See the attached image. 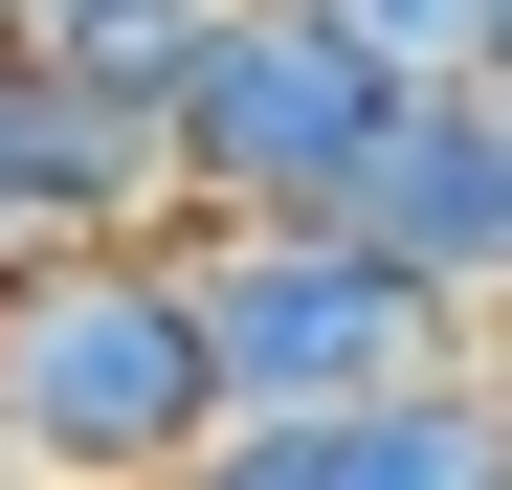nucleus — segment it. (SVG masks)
<instances>
[{"label": "nucleus", "instance_id": "obj_7", "mask_svg": "<svg viewBox=\"0 0 512 490\" xmlns=\"http://www.w3.org/2000/svg\"><path fill=\"white\" fill-rule=\"evenodd\" d=\"M201 23H223V0H0V45H45V67H112V90H156V112H179Z\"/></svg>", "mask_w": 512, "mask_h": 490}, {"label": "nucleus", "instance_id": "obj_5", "mask_svg": "<svg viewBox=\"0 0 512 490\" xmlns=\"http://www.w3.org/2000/svg\"><path fill=\"white\" fill-rule=\"evenodd\" d=\"M223 490H512V401L468 357H423L379 401H290V424H223Z\"/></svg>", "mask_w": 512, "mask_h": 490}, {"label": "nucleus", "instance_id": "obj_3", "mask_svg": "<svg viewBox=\"0 0 512 490\" xmlns=\"http://www.w3.org/2000/svg\"><path fill=\"white\" fill-rule=\"evenodd\" d=\"M201 335H223V424H290V401H379L423 357H468V312L401 268L379 223H179Z\"/></svg>", "mask_w": 512, "mask_h": 490}, {"label": "nucleus", "instance_id": "obj_6", "mask_svg": "<svg viewBox=\"0 0 512 490\" xmlns=\"http://www.w3.org/2000/svg\"><path fill=\"white\" fill-rule=\"evenodd\" d=\"M0 201L23 223H179V112L112 90V67L0 45Z\"/></svg>", "mask_w": 512, "mask_h": 490}, {"label": "nucleus", "instance_id": "obj_4", "mask_svg": "<svg viewBox=\"0 0 512 490\" xmlns=\"http://www.w3.org/2000/svg\"><path fill=\"white\" fill-rule=\"evenodd\" d=\"M357 223H379L446 312H490V290H512V67H446V90H401V134H379Z\"/></svg>", "mask_w": 512, "mask_h": 490}, {"label": "nucleus", "instance_id": "obj_2", "mask_svg": "<svg viewBox=\"0 0 512 490\" xmlns=\"http://www.w3.org/2000/svg\"><path fill=\"white\" fill-rule=\"evenodd\" d=\"M379 134H401V67L334 0H223L179 67V223H357Z\"/></svg>", "mask_w": 512, "mask_h": 490}, {"label": "nucleus", "instance_id": "obj_10", "mask_svg": "<svg viewBox=\"0 0 512 490\" xmlns=\"http://www.w3.org/2000/svg\"><path fill=\"white\" fill-rule=\"evenodd\" d=\"M490 67H512V0H490Z\"/></svg>", "mask_w": 512, "mask_h": 490}, {"label": "nucleus", "instance_id": "obj_9", "mask_svg": "<svg viewBox=\"0 0 512 490\" xmlns=\"http://www.w3.org/2000/svg\"><path fill=\"white\" fill-rule=\"evenodd\" d=\"M468 379H490V401H512V290H490V312H468Z\"/></svg>", "mask_w": 512, "mask_h": 490}, {"label": "nucleus", "instance_id": "obj_1", "mask_svg": "<svg viewBox=\"0 0 512 490\" xmlns=\"http://www.w3.org/2000/svg\"><path fill=\"white\" fill-rule=\"evenodd\" d=\"M223 446V335L179 223H23L0 245V468L23 490H156Z\"/></svg>", "mask_w": 512, "mask_h": 490}, {"label": "nucleus", "instance_id": "obj_8", "mask_svg": "<svg viewBox=\"0 0 512 490\" xmlns=\"http://www.w3.org/2000/svg\"><path fill=\"white\" fill-rule=\"evenodd\" d=\"M334 23H357L401 90H446V67H490V0H334Z\"/></svg>", "mask_w": 512, "mask_h": 490}]
</instances>
